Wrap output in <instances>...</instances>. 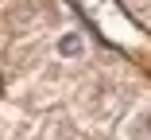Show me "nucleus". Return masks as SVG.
I'll return each mask as SVG.
<instances>
[{
    "instance_id": "obj_1",
    "label": "nucleus",
    "mask_w": 151,
    "mask_h": 140,
    "mask_svg": "<svg viewBox=\"0 0 151 140\" xmlns=\"http://www.w3.org/2000/svg\"><path fill=\"white\" fill-rule=\"evenodd\" d=\"M50 51H54V59H62V62H78V59H85V54H89V39L78 31V27H66V31L54 35Z\"/></svg>"
},
{
    "instance_id": "obj_2",
    "label": "nucleus",
    "mask_w": 151,
    "mask_h": 140,
    "mask_svg": "<svg viewBox=\"0 0 151 140\" xmlns=\"http://www.w3.org/2000/svg\"><path fill=\"white\" fill-rule=\"evenodd\" d=\"M124 140H151V105L128 117V125H124Z\"/></svg>"
},
{
    "instance_id": "obj_3",
    "label": "nucleus",
    "mask_w": 151,
    "mask_h": 140,
    "mask_svg": "<svg viewBox=\"0 0 151 140\" xmlns=\"http://www.w3.org/2000/svg\"><path fill=\"white\" fill-rule=\"evenodd\" d=\"M47 140H70V136H66V132H54V136H47Z\"/></svg>"
}]
</instances>
